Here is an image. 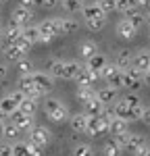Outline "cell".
<instances>
[{"mask_svg":"<svg viewBox=\"0 0 150 156\" xmlns=\"http://www.w3.org/2000/svg\"><path fill=\"white\" fill-rule=\"evenodd\" d=\"M40 29V44H50L54 37L62 36L61 29V19L59 17H52V19H44L42 23H38Z\"/></svg>","mask_w":150,"mask_h":156,"instance_id":"1","label":"cell"},{"mask_svg":"<svg viewBox=\"0 0 150 156\" xmlns=\"http://www.w3.org/2000/svg\"><path fill=\"white\" fill-rule=\"evenodd\" d=\"M44 112H46V117L52 123H65V121H69L67 106L62 104L61 100H56V98H46L44 100Z\"/></svg>","mask_w":150,"mask_h":156,"instance_id":"2","label":"cell"},{"mask_svg":"<svg viewBox=\"0 0 150 156\" xmlns=\"http://www.w3.org/2000/svg\"><path fill=\"white\" fill-rule=\"evenodd\" d=\"M27 77H29V81L34 83V87H36V90L40 92V94H42V96H46V94H48L50 90H52V85H54V83H52L54 79L50 77L48 73H40V71H34V73H29Z\"/></svg>","mask_w":150,"mask_h":156,"instance_id":"3","label":"cell"},{"mask_svg":"<svg viewBox=\"0 0 150 156\" xmlns=\"http://www.w3.org/2000/svg\"><path fill=\"white\" fill-rule=\"evenodd\" d=\"M23 98H25V96L19 92V90H17V92H11V94H6V96L0 100V110H2V112L9 117L11 112H15V110L19 108V102H21Z\"/></svg>","mask_w":150,"mask_h":156,"instance_id":"4","label":"cell"},{"mask_svg":"<svg viewBox=\"0 0 150 156\" xmlns=\"http://www.w3.org/2000/svg\"><path fill=\"white\" fill-rule=\"evenodd\" d=\"M106 127H109V121L104 117H88L86 119V131L88 135H100V133H106Z\"/></svg>","mask_w":150,"mask_h":156,"instance_id":"5","label":"cell"},{"mask_svg":"<svg viewBox=\"0 0 150 156\" xmlns=\"http://www.w3.org/2000/svg\"><path fill=\"white\" fill-rule=\"evenodd\" d=\"M29 144H36L40 148H46L50 144V131L48 127H44V125H36V127H31V133H29Z\"/></svg>","mask_w":150,"mask_h":156,"instance_id":"6","label":"cell"},{"mask_svg":"<svg viewBox=\"0 0 150 156\" xmlns=\"http://www.w3.org/2000/svg\"><path fill=\"white\" fill-rule=\"evenodd\" d=\"M140 85H144L142 73L138 71V69H134V67L123 69V85H121V87H127V90H134V92H136Z\"/></svg>","mask_w":150,"mask_h":156,"instance_id":"7","label":"cell"},{"mask_svg":"<svg viewBox=\"0 0 150 156\" xmlns=\"http://www.w3.org/2000/svg\"><path fill=\"white\" fill-rule=\"evenodd\" d=\"M125 104H127V108H129V115H131V121H140L142 119V115H144V104H142V100L136 96V94H127V96H123Z\"/></svg>","mask_w":150,"mask_h":156,"instance_id":"8","label":"cell"},{"mask_svg":"<svg viewBox=\"0 0 150 156\" xmlns=\"http://www.w3.org/2000/svg\"><path fill=\"white\" fill-rule=\"evenodd\" d=\"M9 117H11V123L17 125L19 131H31V127H34V115H25L21 110H15Z\"/></svg>","mask_w":150,"mask_h":156,"instance_id":"9","label":"cell"},{"mask_svg":"<svg viewBox=\"0 0 150 156\" xmlns=\"http://www.w3.org/2000/svg\"><path fill=\"white\" fill-rule=\"evenodd\" d=\"M31 17H34L31 9H25V6H15L12 12H11V21H12V23H17L19 27L29 25V23H31Z\"/></svg>","mask_w":150,"mask_h":156,"instance_id":"10","label":"cell"},{"mask_svg":"<svg viewBox=\"0 0 150 156\" xmlns=\"http://www.w3.org/2000/svg\"><path fill=\"white\" fill-rule=\"evenodd\" d=\"M21 29L23 27H19L17 23H12V21H9L6 23V27H4V31H2V42H4V46H11V44H15L17 40H19V36H21Z\"/></svg>","mask_w":150,"mask_h":156,"instance_id":"11","label":"cell"},{"mask_svg":"<svg viewBox=\"0 0 150 156\" xmlns=\"http://www.w3.org/2000/svg\"><path fill=\"white\" fill-rule=\"evenodd\" d=\"M98 79H100V75L94 73V71H90L86 65H81V69H79L77 77H75V81H77L79 85H94Z\"/></svg>","mask_w":150,"mask_h":156,"instance_id":"12","label":"cell"},{"mask_svg":"<svg viewBox=\"0 0 150 156\" xmlns=\"http://www.w3.org/2000/svg\"><path fill=\"white\" fill-rule=\"evenodd\" d=\"M117 36L121 37V40H134V37L138 36V29L134 27V25L129 23L127 19H121L119 23H117Z\"/></svg>","mask_w":150,"mask_h":156,"instance_id":"13","label":"cell"},{"mask_svg":"<svg viewBox=\"0 0 150 156\" xmlns=\"http://www.w3.org/2000/svg\"><path fill=\"white\" fill-rule=\"evenodd\" d=\"M131 67L138 69L140 73L148 71V69H150V52H148V50H140L136 56H134V60H131Z\"/></svg>","mask_w":150,"mask_h":156,"instance_id":"14","label":"cell"},{"mask_svg":"<svg viewBox=\"0 0 150 156\" xmlns=\"http://www.w3.org/2000/svg\"><path fill=\"white\" fill-rule=\"evenodd\" d=\"M81 12H84L86 19H106V12L100 9L98 2H88V4H84Z\"/></svg>","mask_w":150,"mask_h":156,"instance_id":"15","label":"cell"},{"mask_svg":"<svg viewBox=\"0 0 150 156\" xmlns=\"http://www.w3.org/2000/svg\"><path fill=\"white\" fill-rule=\"evenodd\" d=\"M102 108H104V104L100 102L98 98H92V100H86L84 102V115L86 117H100L102 115Z\"/></svg>","mask_w":150,"mask_h":156,"instance_id":"16","label":"cell"},{"mask_svg":"<svg viewBox=\"0 0 150 156\" xmlns=\"http://www.w3.org/2000/svg\"><path fill=\"white\" fill-rule=\"evenodd\" d=\"M129 121L121 119V117H112L109 119V127H106V131L112 133V135H117V133H123V131H129V125H127Z\"/></svg>","mask_w":150,"mask_h":156,"instance_id":"17","label":"cell"},{"mask_svg":"<svg viewBox=\"0 0 150 156\" xmlns=\"http://www.w3.org/2000/svg\"><path fill=\"white\" fill-rule=\"evenodd\" d=\"M111 108H112V115H115V117H121V119H125V121H131L129 108H127L123 98H117L115 102H111Z\"/></svg>","mask_w":150,"mask_h":156,"instance_id":"18","label":"cell"},{"mask_svg":"<svg viewBox=\"0 0 150 156\" xmlns=\"http://www.w3.org/2000/svg\"><path fill=\"white\" fill-rule=\"evenodd\" d=\"M106 62H109V60H106V56H104V54H100V52H96L94 56H90V58L86 60V67L90 69V71H94V73H98V75H100L102 67H104Z\"/></svg>","mask_w":150,"mask_h":156,"instance_id":"19","label":"cell"},{"mask_svg":"<svg viewBox=\"0 0 150 156\" xmlns=\"http://www.w3.org/2000/svg\"><path fill=\"white\" fill-rule=\"evenodd\" d=\"M96 98H98L102 104H111L117 100V87H112V85H104L102 90L96 92Z\"/></svg>","mask_w":150,"mask_h":156,"instance_id":"20","label":"cell"},{"mask_svg":"<svg viewBox=\"0 0 150 156\" xmlns=\"http://www.w3.org/2000/svg\"><path fill=\"white\" fill-rule=\"evenodd\" d=\"M98 52V44L94 42V40H84L81 44H79V56L84 60H88L90 56H94Z\"/></svg>","mask_w":150,"mask_h":156,"instance_id":"21","label":"cell"},{"mask_svg":"<svg viewBox=\"0 0 150 156\" xmlns=\"http://www.w3.org/2000/svg\"><path fill=\"white\" fill-rule=\"evenodd\" d=\"M48 75L52 79H65V60H50L48 62Z\"/></svg>","mask_w":150,"mask_h":156,"instance_id":"22","label":"cell"},{"mask_svg":"<svg viewBox=\"0 0 150 156\" xmlns=\"http://www.w3.org/2000/svg\"><path fill=\"white\" fill-rule=\"evenodd\" d=\"M21 36L34 46V44H40V29H38V25H25L23 29H21Z\"/></svg>","mask_w":150,"mask_h":156,"instance_id":"23","label":"cell"},{"mask_svg":"<svg viewBox=\"0 0 150 156\" xmlns=\"http://www.w3.org/2000/svg\"><path fill=\"white\" fill-rule=\"evenodd\" d=\"M86 115L84 112H77V115H69V123H71V129L75 133H84L86 131Z\"/></svg>","mask_w":150,"mask_h":156,"instance_id":"24","label":"cell"},{"mask_svg":"<svg viewBox=\"0 0 150 156\" xmlns=\"http://www.w3.org/2000/svg\"><path fill=\"white\" fill-rule=\"evenodd\" d=\"M75 96H77V100H79V102H86V100L96 98V90H94V85H77Z\"/></svg>","mask_w":150,"mask_h":156,"instance_id":"25","label":"cell"},{"mask_svg":"<svg viewBox=\"0 0 150 156\" xmlns=\"http://www.w3.org/2000/svg\"><path fill=\"white\" fill-rule=\"evenodd\" d=\"M131 60H134V54L129 52V50H119L117 52V60H115V65L119 67V69H129L131 67Z\"/></svg>","mask_w":150,"mask_h":156,"instance_id":"26","label":"cell"},{"mask_svg":"<svg viewBox=\"0 0 150 156\" xmlns=\"http://www.w3.org/2000/svg\"><path fill=\"white\" fill-rule=\"evenodd\" d=\"M17 110H21V112H25V115H36L38 110V100L36 98H27L25 96L21 102H19V108Z\"/></svg>","mask_w":150,"mask_h":156,"instance_id":"27","label":"cell"},{"mask_svg":"<svg viewBox=\"0 0 150 156\" xmlns=\"http://www.w3.org/2000/svg\"><path fill=\"white\" fill-rule=\"evenodd\" d=\"M61 29L62 34H75L79 29V21L75 17H61Z\"/></svg>","mask_w":150,"mask_h":156,"instance_id":"28","label":"cell"},{"mask_svg":"<svg viewBox=\"0 0 150 156\" xmlns=\"http://www.w3.org/2000/svg\"><path fill=\"white\" fill-rule=\"evenodd\" d=\"M2 54H4V58L11 60V62H17V60H21V58L25 56V54H23L19 48H17L15 44H11V46H4V48H2Z\"/></svg>","mask_w":150,"mask_h":156,"instance_id":"29","label":"cell"},{"mask_svg":"<svg viewBox=\"0 0 150 156\" xmlns=\"http://www.w3.org/2000/svg\"><path fill=\"white\" fill-rule=\"evenodd\" d=\"M79 69H81V62H77V60H65V79H73L75 81Z\"/></svg>","mask_w":150,"mask_h":156,"instance_id":"30","label":"cell"},{"mask_svg":"<svg viewBox=\"0 0 150 156\" xmlns=\"http://www.w3.org/2000/svg\"><path fill=\"white\" fill-rule=\"evenodd\" d=\"M123 15H125V19H127V21H129V23L134 25V27H136V29H140V27H142V25H144V15H142V12H138L136 9H131V11L123 12Z\"/></svg>","mask_w":150,"mask_h":156,"instance_id":"31","label":"cell"},{"mask_svg":"<svg viewBox=\"0 0 150 156\" xmlns=\"http://www.w3.org/2000/svg\"><path fill=\"white\" fill-rule=\"evenodd\" d=\"M17 71H19V77H25V75L34 73V62L23 56L21 60H17Z\"/></svg>","mask_w":150,"mask_h":156,"instance_id":"32","label":"cell"},{"mask_svg":"<svg viewBox=\"0 0 150 156\" xmlns=\"http://www.w3.org/2000/svg\"><path fill=\"white\" fill-rule=\"evenodd\" d=\"M61 4L65 6V11L67 12H79L84 9V0H61Z\"/></svg>","mask_w":150,"mask_h":156,"instance_id":"33","label":"cell"},{"mask_svg":"<svg viewBox=\"0 0 150 156\" xmlns=\"http://www.w3.org/2000/svg\"><path fill=\"white\" fill-rule=\"evenodd\" d=\"M121 152H123V150H121V148H119V146L115 144V142H106V144L102 146V156H121Z\"/></svg>","mask_w":150,"mask_h":156,"instance_id":"34","label":"cell"},{"mask_svg":"<svg viewBox=\"0 0 150 156\" xmlns=\"http://www.w3.org/2000/svg\"><path fill=\"white\" fill-rule=\"evenodd\" d=\"M71 156H94V148L90 144H77L73 148V154Z\"/></svg>","mask_w":150,"mask_h":156,"instance_id":"35","label":"cell"},{"mask_svg":"<svg viewBox=\"0 0 150 156\" xmlns=\"http://www.w3.org/2000/svg\"><path fill=\"white\" fill-rule=\"evenodd\" d=\"M19 129H17V125H15V123H11V121H9V123H4V129H2V135H4V137H9V140H15V137H19Z\"/></svg>","mask_w":150,"mask_h":156,"instance_id":"36","label":"cell"},{"mask_svg":"<svg viewBox=\"0 0 150 156\" xmlns=\"http://www.w3.org/2000/svg\"><path fill=\"white\" fill-rule=\"evenodd\" d=\"M84 23H86V27L90 31H100V29L106 25V19H86Z\"/></svg>","mask_w":150,"mask_h":156,"instance_id":"37","label":"cell"},{"mask_svg":"<svg viewBox=\"0 0 150 156\" xmlns=\"http://www.w3.org/2000/svg\"><path fill=\"white\" fill-rule=\"evenodd\" d=\"M129 135H131V131L117 133V135H112V137H115L112 142H115V144H117L119 148H121V150H123V148H127V142H129Z\"/></svg>","mask_w":150,"mask_h":156,"instance_id":"38","label":"cell"},{"mask_svg":"<svg viewBox=\"0 0 150 156\" xmlns=\"http://www.w3.org/2000/svg\"><path fill=\"white\" fill-rule=\"evenodd\" d=\"M12 156H29L27 142H17V144H12Z\"/></svg>","mask_w":150,"mask_h":156,"instance_id":"39","label":"cell"},{"mask_svg":"<svg viewBox=\"0 0 150 156\" xmlns=\"http://www.w3.org/2000/svg\"><path fill=\"white\" fill-rule=\"evenodd\" d=\"M96 2L100 4V9L106 12V15L117 11V0H96Z\"/></svg>","mask_w":150,"mask_h":156,"instance_id":"40","label":"cell"},{"mask_svg":"<svg viewBox=\"0 0 150 156\" xmlns=\"http://www.w3.org/2000/svg\"><path fill=\"white\" fill-rule=\"evenodd\" d=\"M131 9H136L134 0H117V11L127 12V11H131Z\"/></svg>","mask_w":150,"mask_h":156,"instance_id":"41","label":"cell"},{"mask_svg":"<svg viewBox=\"0 0 150 156\" xmlns=\"http://www.w3.org/2000/svg\"><path fill=\"white\" fill-rule=\"evenodd\" d=\"M27 150H29V156H42L44 154V148H40L36 144H29V142H27Z\"/></svg>","mask_w":150,"mask_h":156,"instance_id":"42","label":"cell"},{"mask_svg":"<svg viewBox=\"0 0 150 156\" xmlns=\"http://www.w3.org/2000/svg\"><path fill=\"white\" fill-rule=\"evenodd\" d=\"M0 156H12V146L11 144H0Z\"/></svg>","mask_w":150,"mask_h":156,"instance_id":"43","label":"cell"},{"mask_svg":"<svg viewBox=\"0 0 150 156\" xmlns=\"http://www.w3.org/2000/svg\"><path fill=\"white\" fill-rule=\"evenodd\" d=\"M56 4H59V0H42L40 6H44V9H54Z\"/></svg>","mask_w":150,"mask_h":156,"instance_id":"44","label":"cell"},{"mask_svg":"<svg viewBox=\"0 0 150 156\" xmlns=\"http://www.w3.org/2000/svg\"><path fill=\"white\" fill-rule=\"evenodd\" d=\"M140 121H144L146 127L150 129V108H144V115H142V119H140Z\"/></svg>","mask_w":150,"mask_h":156,"instance_id":"45","label":"cell"},{"mask_svg":"<svg viewBox=\"0 0 150 156\" xmlns=\"http://www.w3.org/2000/svg\"><path fill=\"white\" fill-rule=\"evenodd\" d=\"M19 6H25V9H36L34 0H19Z\"/></svg>","mask_w":150,"mask_h":156,"instance_id":"46","label":"cell"},{"mask_svg":"<svg viewBox=\"0 0 150 156\" xmlns=\"http://www.w3.org/2000/svg\"><path fill=\"white\" fill-rule=\"evenodd\" d=\"M6 75H9V67L6 65H0V79H6Z\"/></svg>","mask_w":150,"mask_h":156,"instance_id":"47","label":"cell"},{"mask_svg":"<svg viewBox=\"0 0 150 156\" xmlns=\"http://www.w3.org/2000/svg\"><path fill=\"white\" fill-rule=\"evenodd\" d=\"M136 6H150V0H134Z\"/></svg>","mask_w":150,"mask_h":156,"instance_id":"48","label":"cell"},{"mask_svg":"<svg viewBox=\"0 0 150 156\" xmlns=\"http://www.w3.org/2000/svg\"><path fill=\"white\" fill-rule=\"evenodd\" d=\"M144 23H148V27H150V11L144 15Z\"/></svg>","mask_w":150,"mask_h":156,"instance_id":"49","label":"cell"},{"mask_svg":"<svg viewBox=\"0 0 150 156\" xmlns=\"http://www.w3.org/2000/svg\"><path fill=\"white\" fill-rule=\"evenodd\" d=\"M2 129H4V121H0V135H2Z\"/></svg>","mask_w":150,"mask_h":156,"instance_id":"50","label":"cell"},{"mask_svg":"<svg viewBox=\"0 0 150 156\" xmlns=\"http://www.w3.org/2000/svg\"><path fill=\"white\" fill-rule=\"evenodd\" d=\"M4 117H6V115H4V112L0 110V121H4Z\"/></svg>","mask_w":150,"mask_h":156,"instance_id":"51","label":"cell"},{"mask_svg":"<svg viewBox=\"0 0 150 156\" xmlns=\"http://www.w3.org/2000/svg\"><path fill=\"white\" fill-rule=\"evenodd\" d=\"M34 4H36V6H40V4H42V0H34Z\"/></svg>","mask_w":150,"mask_h":156,"instance_id":"52","label":"cell"},{"mask_svg":"<svg viewBox=\"0 0 150 156\" xmlns=\"http://www.w3.org/2000/svg\"><path fill=\"white\" fill-rule=\"evenodd\" d=\"M144 156H150V146H148V150H146V152H144Z\"/></svg>","mask_w":150,"mask_h":156,"instance_id":"53","label":"cell"},{"mask_svg":"<svg viewBox=\"0 0 150 156\" xmlns=\"http://www.w3.org/2000/svg\"><path fill=\"white\" fill-rule=\"evenodd\" d=\"M0 36H2V29H0Z\"/></svg>","mask_w":150,"mask_h":156,"instance_id":"54","label":"cell"},{"mask_svg":"<svg viewBox=\"0 0 150 156\" xmlns=\"http://www.w3.org/2000/svg\"><path fill=\"white\" fill-rule=\"evenodd\" d=\"M148 37H150V34H148Z\"/></svg>","mask_w":150,"mask_h":156,"instance_id":"55","label":"cell"}]
</instances>
